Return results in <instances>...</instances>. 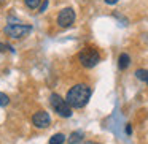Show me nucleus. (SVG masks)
Segmentation results:
<instances>
[{"instance_id":"obj_14","label":"nucleus","mask_w":148,"mask_h":144,"mask_svg":"<svg viewBox=\"0 0 148 144\" xmlns=\"http://www.w3.org/2000/svg\"><path fill=\"white\" fill-rule=\"evenodd\" d=\"M46 7H48V0H43V3L40 5V13H43L46 10Z\"/></svg>"},{"instance_id":"obj_13","label":"nucleus","mask_w":148,"mask_h":144,"mask_svg":"<svg viewBox=\"0 0 148 144\" xmlns=\"http://www.w3.org/2000/svg\"><path fill=\"white\" fill-rule=\"evenodd\" d=\"M5 51H11V52H13L14 49L11 48L10 45H5V43H0V52H5Z\"/></svg>"},{"instance_id":"obj_7","label":"nucleus","mask_w":148,"mask_h":144,"mask_svg":"<svg viewBox=\"0 0 148 144\" xmlns=\"http://www.w3.org/2000/svg\"><path fill=\"white\" fill-rule=\"evenodd\" d=\"M129 65H131V57H129L127 54H121V55H119V59H118V67H119V70H126Z\"/></svg>"},{"instance_id":"obj_10","label":"nucleus","mask_w":148,"mask_h":144,"mask_svg":"<svg viewBox=\"0 0 148 144\" xmlns=\"http://www.w3.org/2000/svg\"><path fill=\"white\" fill-rule=\"evenodd\" d=\"M135 78L148 84V70H137L135 71Z\"/></svg>"},{"instance_id":"obj_8","label":"nucleus","mask_w":148,"mask_h":144,"mask_svg":"<svg viewBox=\"0 0 148 144\" xmlns=\"http://www.w3.org/2000/svg\"><path fill=\"white\" fill-rule=\"evenodd\" d=\"M83 138H84L83 131H73V133L69 136V144H78V143L83 141Z\"/></svg>"},{"instance_id":"obj_17","label":"nucleus","mask_w":148,"mask_h":144,"mask_svg":"<svg viewBox=\"0 0 148 144\" xmlns=\"http://www.w3.org/2000/svg\"><path fill=\"white\" fill-rule=\"evenodd\" d=\"M84 144H99V143H92V141H88V143H84Z\"/></svg>"},{"instance_id":"obj_3","label":"nucleus","mask_w":148,"mask_h":144,"mask_svg":"<svg viewBox=\"0 0 148 144\" xmlns=\"http://www.w3.org/2000/svg\"><path fill=\"white\" fill-rule=\"evenodd\" d=\"M49 103H51V108L56 111L58 116H61V117H64V119H67L72 116L70 105H69L59 93H51V95H49Z\"/></svg>"},{"instance_id":"obj_12","label":"nucleus","mask_w":148,"mask_h":144,"mask_svg":"<svg viewBox=\"0 0 148 144\" xmlns=\"http://www.w3.org/2000/svg\"><path fill=\"white\" fill-rule=\"evenodd\" d=\"M8 103H10V98H8V95H5L3 92H0V106H7Z\"/></svg>"},{"instance_id":"obj_9","label":"nucleus","mask_w":148,"mask_h":144,"mask_svg":"<svg viewBox=\"0 0 148 144\" xmlns=\"http://www.w3.org/2000/svg\"><path fill=\"white\" fill-rule=\"evenodd\" d=\"M65 141V136L62 133H56L49 138V144H64Z\"/></svg>"},{"instance_id":"obj_4","label":"nucleus","mask_w":148,"mask_h":144,"mask_svg":"<svg viewBox=\"0 0 148 144\" xmlns=\"http://www.w3.org/2000/svg\"><path fill=\"white\" fill-rule=\"evenodd\" d=\"M30 32H32V26H27V24H8L5 27V33L16 40L27 37Z\"/></svg>"},{"instance_id":"obj_15","label":"nucleus","mask_w":148,"mask_h":144,"mask_svg":"<svg viewBox=\"0 0 148 144\" xmlns=\"http://www.w3.org/2000/svg\"><path fill=\"white\" fill-rule=\"evenodd\" d=\"M126 133H127V135H131V133H132V127H131V124L126 125Z\"/></svg>"},{"instance_id":"obj_16","label":"nucleus","mask_w":148,"mask_h":144,"mask_svg":"<svg viewBox=\"0 0 148 144\" xmlns=\"http://www.w3.org/2000/svg\"><path fill=\"white\" fill-rule=\"evenodd\" d=\"M105 3L107 5H115V3H118V0H105Z\"/></svg>"},{"instance_id":"obj_6","label":"nucleus","mask_w":148,"mask_h":144,"mask_svg":"<svg viewBox=\"0 0 148 144\" xmlns=\"http://www.w3.org/2000/svg\"><path fill=\"white\" fill-rule=\"evenodd\" d=\"M32 124L35 125L37 128H46V127H49V124H51V117H49V114L46 111H38V112L34 114Z\"/></svg>"},{"instance_id":"obj_1","label":"nucleus","mask_w":148,"mask_h":144,"mask_svg":"<svg viewBox=\"0 0 148 144\" xmlns=\"http://www.w3.org/2000/svg\"><path fill=\"white\" fill-rule=\"evenodd\" d=\"M91 95H92V90H91L89 86H86V84H77V86H73L67 92L65 101L70 105V108L81 109L88 105Z\"/></svg>"},{"instance_id":"obj_2","label":"nucleus","mask_w":148,"mask_h":144,"mask_svg":"<svg viewBox=\"0 0 148 144\" xmlns=\"http://www.w3.org/2000/svg\"><path fill=\"white\" fill-rule=\"evenodd\" d=\"M78 60L81 62L83 67L92 68V67H96V65L100 62V54H99V51H97L96 48L88 46V48H83L80 51V54H78Z\"/></svg>"},{"instance_id":"obj_11","label":"nucleus","mask_w":148,"mask_h":144,"mask_svg":"<svg viewBox=\"0 0 148 144\" xmlns=\"http://www.w3.org/2000/svg\"><path fill=\"white\" fill-rule=\"evenodd\" d=\"M24 3H26L30 10H37V8L40 7V3H42V0H24Z\"/></svg>"},{"instance_id":"obj_5","label":"nucleus","mask_w":148,"mask_h":144,"mask_svg":"<svg viewBox=\"0 0 148 144\" xmlns=\"http://www.w3.org/2000/svg\"><path fill=\"white\" fill-rule=\"evenodd\" d=\"M75 22V11L73 8H64V10L59 13L58 16V24L59 27H62V29H67V27H70L72 24Z\"/></svg>"}]
</instances>
